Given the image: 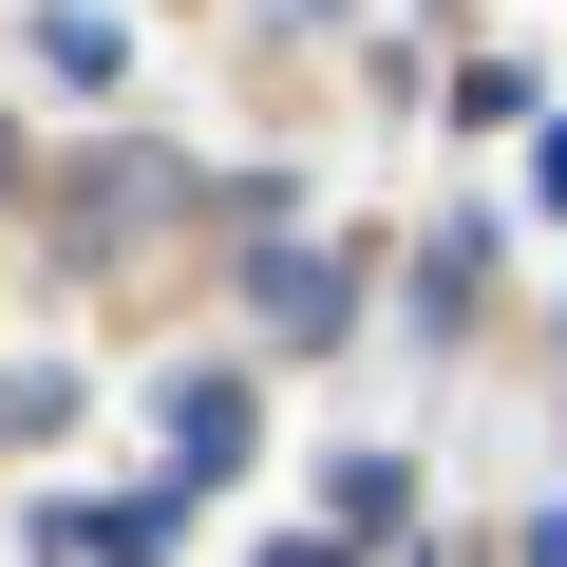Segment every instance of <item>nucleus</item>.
<instances>
[{"label": "nucleus", "mask_w": 567, "mask_h": 567, "mask_svg": "<svg viewBox=\"0 0 567 567\" xmlns=\"http://www.w3.org/2000/svg\"><path fill=\"white\" fill-rule=\"evenodd\" d=\"M246 303H265V341H341L360 322V265L341 246H246Z\"/></svg>", "instance_id": "4"}, {"label": "nucleus", "mask_w": 567, "mask_h": 567, "mask_svg": "<svg viewBox=\"0 0 567 567\" xmlns=\"http://www.w3.org/2000/svg\"><path fill=\"white\" fill-rule=\"evenodd\" d=\"M511 567H567V511H529V529H511Z\"/></svg>", "instance_id": "12"}, {"label": "nucleus", "mask_w": 567, "mask_h": 567, "mask_svg": "<svg viewBox=\"0 0 567 567\" xmlns=\"http://www.w3.org/2000/svg\"><path fill=\"white\" fill-rule=\"evenodd\" d=\"M171 529H189V492H58L39 511V548H76V567H171Z\"/></svg>", "instance_id": "3"}, {"label": "nucleus", "mask_w": 567, "mask_h": 567, "mask_svg": "<svg viewBox=\"0 0 567 567\" xmlns=\"http://www.w3.org/2000/svg\"><path fill=\"white\" fill-rule=\"evenodd\" d=\"M20 435H76V379H20V360H0V454H20Z\"/></svg>", "instance_id": "9"}, {"label": "nucleus", "mask_w": 567, "mask_h": 567, "mask_svg": "<svg viewBox=\"0 0 567 567\" xmlns=\"http://www.w3.org/2000/svg\"><path fill=\"white\" fill-rule=\"evenodd\" d=\"M322 529H341V548H360V529H416V473L341 435V454H322Z\"/></svg>", "instance_id": "6"}, {"label": "nucleus", "mask_w": 567, "mask_h": 567, "mask_svg": "<svg viewBox=\"0 0 567 567\" xmlns=\"http://www.w3.org/2000/svg\"><path fill=\"white\" fill-rule=\"evenodd\" d=\"M529 189H548V208H567V114H529Z\"/></svg>", "instance_id": "11"}, {"label": "nucleus", "mask_w": 567, "mask_h": 567, "mask_svg": "<svg viewBox=\"0 0 567 567\" xmlns=\"http://www.w3.org/2000/svg\"><path fill=\"white\" fill-rule=\"evenodd\" d=\"M189 208H208L189 152H76V171H58V246H95V265H133V246L189 227Z\"/></svg>", "instance_id": "1"}, {"label": "nucleus", "mask_w": 567, "mask_h": 567, "mask_svg": "<svg viewBox=\"0 0 567 567\" xmlns=\"http://www.w3.org/2000/svg\"><path fill=\"white\" fill-rule=\"evenodd\" d=\"M511 114H548V76H529V58H473V76H454V133H511Z\"/></svg>", "instance_id": "8"}, {"label": "nucleus", "mask_w": 567, "mask_h": 567, "mask_svg": "<svg viewBox=\"0 0 567 567\" xmlns=\"http://www.w3.org/2000/svg\"><path fill=\"white\" fill-rule=\"evenodd\" d=\"M39 76L58 95H114L133 76V20H114V0H39Z\"/></svg>", "instance_id": "5"}, {"label": "nucleus", "mask_w": 567, "mask_h": 567, "mask_svg": "<svg viewBox=\"0 0 567 567\" xmlns=\"http://www.w3.org/2000/svg\"><path fill=\"white\" fill-rule=\"evenodd\" d=\"M246 567H379V548H341V529H284V548H246Z\"/></svg>", "instance_id": "10"}, {"label": "nucleus", "mask_w": 567, "mask_h": 567, "mask_svg": "<svg viewBox=\"0 0 567 567\" xmlns=\"http://www.w3.org/2000/svg\"><path fill=\"white\" fill-rule=\"evenodd\" d=\"M152 416H171V492H208V473H246V454H265V379H227V360H189Z\"/></svg>", "instance_id": "2"}, {"label": "nucleus", "mask_w": 567, "mask_h": 567, "mask_svg": "<svg viewBox=\"0 0 567 567\" xmlns=\"http://www.w3.org/2000/svg\"><path fill=\"white\" fill-rule=\"evenodd\" d=\"M473 265H492V227L454 208V227H435V265H416V322H473Z\"/></svg>", "instance_id": "7"}]
</instances>
